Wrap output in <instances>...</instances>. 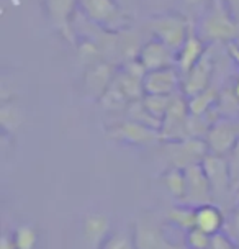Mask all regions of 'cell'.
Listing matches in <instances>:
<instances>
[{"label": "cell", "instance_id": "4fadbf2b", "mask_svg": "<svg viewBox=\"0 0 239 249\" xmlns=\"http://www.w3.org/2000/svg\"><path fill=\"white\" fill-rule=\"evenodd\" d=\"M136 249H187L172 244L164 236L161 226L149 220H138L133 230Z\"/></svg>", "mask_w": 239, "mask_h": 249}, {"label": "cell", "instance_id": "ac0fdd59", "mask_svg": "<svg viewBox=\"0 0 239 249\" xmlns=\"http://www.w3.org/2000/svg\"><path fill=\"white\" fill-rule=\"evenodd\" d=\"M224 225L223 212L220 210L215 203H208V205L197 207L195 215V228L205 231L210 236L221 233V228Z\"/></svg>", "mask_w": 239, "mask_h": 249}, {"label": "cell", "instance_id": "7a4b0ae2", "mask_svg": "<svg viewBox=\"0 0 239 249\" xmlns=\"http://www.w3.org/2000/svg\"><path fill=\"white\" fill-rule=\"evenodd\" d=\"M148 28L154 38L162 41L175 53L184 46V43L193 31V26L187 15L169 10L154 13L148 21Z\"/></svg>", "mask_w": 239, "mask_h": 249}, {"label": "cell", "instance_id": "44dd1931", "mask_svg": "<svg viewBox=\"0 0 239 249\" xmlns=\"http://www.w3.org/2000/svg\"><path fill=\"white\" fill-rule=\"evenodd\" d=\"M195 215H197V208L190 207V205H179L174 207L167 212V220L172 221L175 226H179L180 230H185V233L190 230L195 228Z\"/></svg>", "mask_w": 239, "mask_h": 249}, {"label": "cell", "instance_id": "9a60e30c", "mask_svg": "<svg viewBox=\"0 0 239 249\" xmlns=\"http://www.w3.org/2000/svg\"><path fill=\"white\" fill-rule=\"evenodd\" d=\"M206 43L203 41L202 36L195 31L190 33L187 41L184 43V46L177 51V69L180 71L182 77L188 72L203 56L206 54Z\"/></svg>", "mask_w": 239, "mask_h": 249}, {"label": "cell", "instance_id": "4dcf8cb0", "mask_svg": "<svg viewBox=\"0 0 239 249\" xmlns=\"http://www.w3.org/2000/svg\"><path fill=\"white\" fill-rule=\"evenodd\" d=\"M231 230H233V239L239 244V202H236V208H234L231 215Z\"/></svg>", "mask_w": 239, "mask_h": 249}, {"label": "cell", "instance_id": "9c48e42d", "mask_svg": "<svg viewBox=\"0 0 239 249\" xmlns=\"http://www.w3.org/2000/svg\"><path fill=\"white\" fill-rule=\"evenodd\" d=\"M202 166L205 169L208 180H210L215 200L223 198L229 190H233L231 171H229V162L226 156H218L210 153L203 159Z\"/></svg>", "mask_w": 239, "mask_h": 249}, {"label": "cell", "instance_id": "8d00e7d4", "mask_svg": "<svg viewBox=\"0 0 239 249\" xmlns=\"http://www.w3.org/2000/svg\"><path fill=\"white\" fill-rule=\"evenodd\" d=\"M236 202H239V190H238V197H236Z\"/></svg>", "mask_w": 239, "mask_h": 249}, {"label": "cell", "instance_id": "ba28073f", "mask_svg": "<svg viewBox=\"0 0 239 249\" xmlns=\"http://www.w3.org/2000/svg\"><path fill=\"white\" fill-rule=\"evenodd\" d=\"M185 179H187V190H185L184 205L202 207L208 203H215V195L211 190L210 180L202 164H195L185 169Z\"/></svg>", "mask_w": 239, "mask_h": 249}, {"label": "cell", "instance_id": "5b68a950", "mask_svg": "<svg viewBox=\"0 0 239 249\" xmlns=\"http://www.w3.org/2000/svg\"><path fill=\"white\" fill-rule=\"evenodd\" d=\"M190 108L188 100L182 92L175 93L162 118L161 136L162 141H180L188 138Z\"/></svg>", "mask_w": 239, "mask_h": 249}, {"label": "cell", "instance_id": "8992f818", "mask_svg": "<svg viewBox=\"0 0 239 249\" xmlns=\"http://www.w3.org/2000/svg\"><path fill=\"white\" fill-rule=\"evenodd\" d=\"M239 140V118L221 117L211 123L205 141L211 154L228 156Z\"/></svg>", "mask_w": 239, "mask_h": 249}, {"label": "cell", "instance_id": "6da1fadb", "mask_svg": "<svg viewBox=\"0 0 239 249\" xmlns=\"http://www.w3.org/2000/svg\"><path fill=\"white\" fill-rule=\"evenodd\" d=\"M198 35L205 43H233L239 38V21L224 0H211L202 13Z\"/></svg>", "mask_w": 239, "mask_h": 249}, {"label": "cell", "instance_id": "8fae6325", "mask_svg": "<svg viewBox=\"0 0 239 249\" xmlns=\"http://www.w3.org/2000/svg\"><path fill=\"white\" fill-rule=\"evenodd\" d=\"M136 57L141 61V64L144 66L146 71L174 68L177 64V53L172 51L169 46H166L162 41H159L156 38L146 41L139 48Z\"/></svg>", "mask_w": 239, "mask_h": 249}, {"label": "cell", "instance_id": "836d02e7", "mask_svg": "<svg viewBox=\"0 0 239 249\" xmlns=\"http://www.w3.org/2000/svg\"><path fill=\"white\" fill-rule=\"evenodd\" d=\"M141 0H118V3L123 7V10H128L130 7H136Z\"/></svg>", "mask_w": 239, "mask_h": 249}, {"label": "cell", "instance_id": "277c9868", "mask_svg": "<svg viewBox=\"0 0 239 249\" xmlns=\"http://www.w3.org/2000/svg\"><path fill=\"white\" fill-rule=\"evenodd\" d=\"M162 151L169 167L187 169L195 164H202L210 154L208 144L203 138H187L180 141H162Z\"/></svg>", "mask_w": 239, "mask_h": 249}, {"label": "cell", "instance_id": "e575fe53", "mask_svg": "<svg viewBox=\"0 0 239 249\" xmlns=\"http://www.w3.org/2000/svg\"><path fill=\"white\" fill-rule=\"evenodd\" d=\"M233 92H234V95H236L238 100H239V74H238L236 81H234V84H233Z\"/></svg>", "mask_w": 239, "mask_h": 249}, {"label": "cell", "instance_id": "2e32d148", "mask_svg": "<svg viewBox=\"0 0 239 249\" xmlns=\"http://www.w3.org/2000/svg\"><path fill=\"white\" fill-rule=\"evenodd\" d=\"M48 15L51 23L54 25L61 33L68 35L70 38V25H72V15L76 7H79L77 0H46Z\"/></svg>", "mask_w": 239, "mask_h": 249}, {"label": "cell", "instance_id": "52a82bcc", "mask_svg": "<svg viewBox=\"0 0 239 249\" xmlns=\"http://www.w3.org/2000/svg\"><path fill=\"white\" fill-rule=\"evenodd\" d=\"M108 135L113 140H118L126 144L135 146H149L162 143L161 131L156 128L146 126L143 123L133 122V120H123L120 123H115L112 128H108Z\"/></svg>", "mask_w": 239, "mask_h": 249}, {"label": "cell", "instance_id": "4316f807", "mask_svg": "<svg viewBox=\"0 0 239 249\" xmlns=\"http://www.w3.org/2000/svg\"><path fill=\"white\" fill-rule=\"evenodd\" d=\"M0 122H2L3 130H17L20 124V112L13 104H7L3 102L2 108H0Z\"/></svg>", "mask_w": 239, "mask_h": 249}, {"label": "cell", "instance_id": "74e56055", "mask_svg": "<svg viewBox=\"0 0 239 249\" xmlns=\"http://www.w3.org/2000/svg\"><path fill=\"white\" fill-rule=\"evenodd\" d=\"M238 190H239V189H238Z\"/></svg>", "mask_w": 239, "mask_h": 249}, {"label": "cell", "instance_id": "484cf974", "mask_svg": "<svg viewBox=\"0 0 239 249\" xmlns=\"http://www.w3.org/2000/svg\"><path fill=\"white\" fill-rule=\"evenodd\" d=\"M211 238L205 231L193 228L185 233V248L187 249H211Z\"/></svg>", "mask_w": 239, "mask_h": 249}, {"label": "cell", "instance_id": "5bb4252c", "mask_svg": "<svg viewBox=\"0 0 239 249\" xmlns=\"http://www.w3.org/2000/svg\"><path fill=\"white\" fill-rule=\"evenodd\" d=\"M115 68L107 61H97L92 64V68L88 69V72L85 75V86L90 95L100 99L105 93V90L112 86V82L117 77Z\"/></svg>", "mask_w": 239, "mask_h": 249}, {"label": "cell", "instance_id": "d590c367", "mask_svg": "<svg viewBox=\"0 0 239 249\" xmlns=\"http://www.w3.org/2000/svg\"><path fill=\"white\" fill-rule=\"evenodd\" d=\"M146 2H148L151 7H156V5H162V3H166L167 0H146Z\"/></svg>", "mask_w": 239, "mask_h": 249}, {"label": "cell", "instance_id": "30bf717a", "mask_svg": "<svg viewBox=\"0 0 239 249\" xmlns=\"http://www.w3.org/2000/svg\"><path fill=\"white\" fill-rule=\"evenodd\" d=\"M144 92L151 95H175L182 92V74L175 68L148 71L144 75Z\"/></svg>", "mask_w": 239, "mask_h": 249}, {"label": "cell", "instance_id": "603a6c76", "mask_svg": "<svg viewBox=\"0 0 239 249\" xmlns=\"http://www.w3.org/2000/svg\"><path fill=\"white\" fill-rule=\"evenodd\" d=\"M172 97L174 95H151V93H146L143 97V104L146 107V110L162 123V118L166 115L167 108H169Z\"/></svg>", "mask_w": 239, "mask_h": 249}, {"label": "cell", "instance_id": "3957f363", "mask_svg": "<svg viewBox=\"0 0 239 249\" xmlns=\"http://www.w3.org/2000/svg\"><path fill=\"white\" fill-rule=\"evenodd\" d=\"M77 3L87 20L110 33H118L128 25V12L123 10L118 0H77Z\"/></svg>", "mask_w": 239, "mask_h": 249}, {"label": "cell", "instance_id": "f1b7e54d", "mask_svg": "<svg viewBox=\"0 0 239 249\" xmlns=\"http://www.w3.org/2000/svg\"><path fill=\"white\" fill-rule=\"evenodd\" d=\"M211 249H239V244L228 234L218 233L211 238Z\"/></svg>", "mask_w": 239, "mask_h": 249}, {"label": "cell", "instance_id": "f546056e", "mask_svg": "<svg viewBox=\"0 0 239 249\" xmlns=\"http://www.w3.org/2000/svg\"><path fill=\"white\" fill-rule=\"evenodd\" d=\"M211 0H180V3L185 7L187 12H200V13L206 10Z\"/></svg>", "mask_w": 239, "mask_h": 249}, {"label": "cell", "instance_id": "d6986e66", "mask_svg": "<svg viewBox=\"0 0 239 249\" xmlns=\"http://www.w3.org/2000/svg\"><path fill=\"white\" fill-rule=\"evenodd\" d=\"M164 185L169 190L171 195L182 202L187 190V179H185V169L180 167H167V171L162 176Z\"/></svg>", "mask_w": 239, "mask_h": 249}, {"label": "cell", "instance_id": "7402d4cb", "mask_svg": "<svg viewBox=\"0 0 239 249\" xmlns=\"http://www.w3.org/2000/svg\"><path fill=\"white\" fill-rule=\"evenodd\" d=\"M102 108L107 110V112H121V110H126L128 105H130V100L125 97V93L118 89V86L115 82H112L107 90H105L103 95L99 99Z\"/></svg>", "mask_w": 239, "mask_h": 249}, {"label": "cell", "instance_id": "ffe728a7", "mask_svg": "<svg viewBox=\"0 0 239 249\" xmlns=\"http://www.w3.org/2000/svg\"><path fill=\"white\" fill-rule=\"evenodd\" d=\"M187 100H188L190 113L197 115V117H202V115H206L208 112H210L211 107L218 102V90H216L213 86H210L203 92L190 97V99H187Z\"/></svg>", "mask_w": 239, "mask_h": 249}, {"label": "cell", "instance_id": "7c38bea8", "mask_svg": "<svg viewBox=\"0 0 239 249\" xmlns=\"http://www.w3.org/2000/svg\"><path fill=\"white\" fill-rule=\"evenodd\" d=\"M215 71V59L210 51L182 77V93L187 99L203 92L211 86V75Z\"/></svg>", "mask_w": 239, "mask_h": 249}, {"label": "cell", "instance_id": "d6a6232c", "mask_svg": "<svg viewBox=\"0 0 239 249\" xmlns=\"http://www.w3.org/2000/svg\"><path fill=\"white\" fill-rule=\"evenodd\" d=\"M224 2H226V5L231 10L234 18L239 21V0H224Z\"/></svg>", "mask_w": 239, "mask_h": 249}, {"label": "cell", "instance_id": "d4e9b609", "mask_svg": "<svg viewBox=\"0 0 239 249\" xmlns=\"http://www.w3.org/2000/svg\"><path fill=\"white\" fill-rule=\"evenodd\" d=\"M36 231L28 225H21L13 233L17 249H34L36 246Z\"/></svg>", "mask_w": 239, "mask_h": 249}, {"label": "cell", "instance_id": "1f68e13d", "mask_svg": "<svg viewBox=\"0 0 239 249\" xmlns=\"http://www.w3.org/2000/svg\"><path fill=\"white\" fill-rule=\"evenodd\" d=\"M0 249H17L13 234H8V233L2 234V238H0Z\"/></svg>", "mask_w": 239, "mask_h": 249}, {"label": "cell", "instance_id": "cb8c5ba5", "mask_svg": "<svg viewBox=\"0 0 239 249\" xmlns=\"http://www.w3.org/2000/svg\"><path fill=\"white\" fill-rule=\"evenodd\" d=\"M100 249H136L135 236L133 231H118V233H112L105 239L103 246Z\"/></svg>", "mask_w": 239, "mask_h": 249}, {"label": "cell", "instance_id": "83f0119b", "mask_svg": "<svg viewBox=\"0 0 239 249\" xmlns=\"http://www.w3.org/2000/svg\"><path fill=\"white\" fill-rule=\"evenodd\" d=\"M228 162H229V171H231V179H233V190L239 189V140L236 146L233 148V151L228 156Z\"/></svg>", "mask_w": 239, "mask_h": 249}, {"label": "cell", "instance_id": "e0dca14e", "mask_svg": "<svg viewBox=\"0 0 239 249\" xmlns=\"http://www.w3.org/2000/svg\"><path fill=\"white\" fill-rule=\"evenodd\" d=\"M110 221L107 216L94 213L84 221V239L87 249H100L110 236Z\"/></svg>", "mask_w": 239, "mask_h": 249}]
</instances>
